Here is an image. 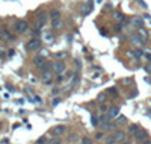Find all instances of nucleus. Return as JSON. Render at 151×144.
I'll return each mask as SVG.
<instances>
[{
	"label": "nucleus",
	"instance_id": "obj_1",
	"mask_svg": "<svg viewBox=\"0 0 151 144\" xmlns=\"http://www.w3.org/2000/svg\"><path fill=\"white\" fill-rule=\"evenodd\" d=\"M125 138H127V132H124L121 129H116V130H113L110 135H107V138H104V143H107V144L125 143Z\"/></svg>",
	"mask_w": 151,
	"mask_h": 144
},
{
	"label": "nucleus",
	"instance_id": "obj_2",
	"mask_svg": "<svg viewBox=\"0 0 151 144\" xmlns=\"http://www.w3.org/2000/svg\"><path fill=\"white\" fill-rule=\"evenodd\" d=\"M27 29H29V23L26 20H18L14 26V31L17 33H24V32H27Z\"/></svg>",
	"mask_w": 151,
	"mask_h": 144
},
{
	"label": "nucleus",
	"instance_id": "obj_3",
	"mask_svg": "<svg viewBox=\"0 0 151 144\" xmlns=\"http://www.w3.org/2000/svg\"><path fill=\"white\" fill-rule=\"evenodd\" d=\"M52 70L56 73V74H64V71L67 70V64L64 61H56L53 65H52Z\"/></svg>",
	"mask_w": 151,
	"mask_h": 144
},
{
	"label": "nucleus",
	"instance_id": "obj_4",
	"mask_svg": "<svg viewBox=\"0 0 151 144\" xmlns=\"http://www.w3.org/2000/svg\"><path fill=\"white\" fill-rule=\"evenodd\" d=\"M40 47H41V41L38 40V38H33V40H30V41L26 44V50H27V52L40 50Z\"/></svg>",
	"mask_w": 151,
	"mask_h": 144
},
{
	"label": "nucleus",
	"instance_id": "obj_5",
	"mask_svg": "<svg viewBox=\"0 0 151 144\" xmlns=\"http://www.w3.org/2000/svg\"><path fill=\"white\" fill-rule=\"evenodd\" d=\"M147 140H148V132L141 127L136 132V135H134V143H145Z\"/></svg>",
	"mask_w": 151,
	"mask_h": 144
},
{
	"label": "nucleus",
	"instance_id": "obj_6",
	"mask_svg": "<svg viewBox=\"0 0 151 144\" xmlns=\"http://www.w3.org/2000/svg\"><path fill=\"white\" fill-rule=\"evenodd\" d=\"M130 43H132V44H133L134 47H139V49L145 46V43H144V41L141 40V36L137 35V33H133V35L130 36Z\"/></svg>",
	"mask_w": 151,
	"mask_h": 144
},
{
	"label": "nucleus",
	"instance_id": "obj_7",
	"mask_svg": "<svg viewBox=\"0 0 151 144\" xmlns=\"http://www.w3.org/2000/svg\"><path fill=\"white\" fill-rule=\"evenodd\" d=\"M136 33H137V35L141 36V40H142V41H144L145 44L148 43V36H150V35H148V31H147V29L144 28V26H141V28H137Z\"/></svg>",
	"mask_w": 151,
	"mask_h": 144
},
{
	"label": "nucleus",
	"instance_id": "obj_8",
	"mask_svg": "<svg viewBox=\"0 0 151 144\" xmlns=\"http://www.w3.org/2000/svg\"><path fill=\"white\" fill-rule=\"evenodd\" d=\"M53 70H47V71H44L42 73V82L44 84H50L52 82V79H53Z\"/></svg>",
	"mask_w": 151,
	"mask_h": 144
},
{
	"label": "nucleus",
	"instance_id": "obj_9",
	"mask_svg": "<svg viewBox=\"0 0 151 144\" xmlns=\"http://www.w3.org/2000/svg\"><path fill=\"white\" fill-rule=\"evenodd\" d=\"M53 134H55L56 137L65 135V134H67V127H65V126H62V124H59V126H56V127L53 129Z\"/></svg>",
	"mask_w": 151,
	"mask_h": 144
},
{
	"label": "nucleus",
	"instance_id": "obj_10",
	"mask_svg": "<svg viewBox=\"0 0 151 144\" xmlns=\"http://www.w3.org/2000/svg\"><path fill=\"white\" fill-rule=\"evenodd\" d=\"M116 126H118V123L115 121H109V123H104V124H101V129L103 130H116Z\"/></svg>",
	"mask_w": 151,
	"mask_h": 144
},
{
	"label": "nucleus",
	"instance_id": "obj_11",
	"mask_svg": "<svg viewBox=\"0 0 151 144\" xmlns=\"http://www.w3.org/2000/svg\"><path fill=\"white\" fill-rule=\"evenodd\" d=\"M107 112H109V115L112 117V119H118V115H119V106H110Z\"/></svg>",
	"mask_w": 151,
	"mask_h": 144
},
{
	"label": "nucleus",
	"instance_id": "obj_12",
	"mask_svg": "<svg viewBox=\"0 0 151 144\" xmlns=\"http://www.w3.org/2000/svg\"><path fill=\"white\" fill-rule=\"evenodd\" d=\"M141 127H139V124H130L129 126V129H127V134L130 135V137H134L136 135V132L139 130Z\"/></svg>",
	"mask_w": 151,
	"mask_h": 144
},
{
	"label": "nucleus",
	"instance_id": "obj_13",
	"mask_svg": "<svg viewBox=\"0 0 151 144\" xmlns=\"http://www.w3.org/2000/svg\"><path fill=\"white\" fill-rule=\"evenodd\" d=\"M0 40H3V41H12V40H14V36L11 35V32H9V31H2Z\"/></svg>",
	"mask_w": 151,
	"mask_h": 144
},
{
	"label": "nucleus",
	"instance_id": "obj_14",
	"mask_svg": "<svg viewBox=\"0 0 151 144\" xmlns=\"http://www.w3.org/2000/svg\"><path fill=\"white\" fill-rule=\"evenodd\" d=\"M52 26H53V29L60 31L62 28H64V21H62L60 18H58V20H52Z\"/></svg>",
	"mask_w": 151,
	"mask_h": 144
},
{
	"label": "nucleus",
	"instance_id": "obj_15",
	"mask_svg": "<svg viewBox=\"0 0 151 144\" xmlns=\"http://www.w3.org/2000/svg\"><path fill=\"white\" fill-rule=\"evenodd\" d=\"M53 40H55V35H53L52 32H45V33L42 35V41H44V43H47V44H50Z\"/></svg>",
	"mask_w": 151,
	"mask_h": 144
},
{
	"label": "nucleus",
	"instance_id": "obj_16",
	"mask_svg": "<svg viewBox=\"0 0 151 144\" xmlns=\"http://www.w3.org/2000/svg\"><path fill=\"white\" fill-rule=\"evenodd\" d=\"M133 58H136V59H139V58H142L144 56V52L139 49V47H136L134 50H132V53H130Z\"/></svg>",
	"mask_w": 151,
	"mask_h": 144
},
{
	"label": "nucleus",
	"instance_id": "obj_17",
	"mask_svg": "<svg viewBox=\"0 0 151 144\" xmlns=\"http://www.w3.org/2000/svg\"><path fill=\"white\" fill-rule=\"evenodd\" d=\"M113 119H112V117L109 115V112H104L101 117H100V123H101V124H104V123H109V121H112Z\"/></svg>",
	"mask_w": 151,
	"mask_h": 144
},
{
	"label": "nucleus",
	"instance_id": "obj_18",
	"mask_svg": "<svg viewBox=\"0 0 151 144\" xmlns=\"http://www.w3.org/2000/svg\"><path fill=\"white\" fill-rule=\"evenodd\" d=\"M45 62V56L44 55H40V56H36L35 59H33V64L36 65V67H40V65H42Z\"/></svg>",
	"mask_w": 151,
	"mask_h": 144
},
{
	"label": "nucleus",
	"instance_id": "obj_19",
	"mask_svg": "<svg viewBox=\"0 0 151 144\" xmlns=\"http://www.w3.org/2000/svg\"><path fill=\"white\" fill-rule=\"evenodd\" d=\"M132 23H133L134 28H141V26H144V20H142L141 17H134V18L132 20Z\"/></svg>",
	"mask_w": 151,
	"mask_h": 144
},
{
	"label": "nucleus",
	"instance_id": "obj_20",
	"mask_svg": "<svg viewBox=\"0 0 151 144\" xmlns=\"http://www.w3.org/2000/svg\"><path fill=\"white\" fill-rule=\"evenodd\" d=\"M52 65H53V64H50V62H44L42 65H40L41 73H44V71H47V70H52Z\"/></svg>",
	"mask_w": 151,
	"mask_h": 144
},
{
	"label": "nucleus",
	"instance_id": "obj_21",
	"mask_svg": "<svg viewBox=\"0 0 151 144\" xmlns=\"http://www.w3.org/2000/svg\"><path fill=\"white\" fill-rule=\"evenodd\" d=\"M50 18H52V20H58V18H60V11L53 9L52 12H50Z\"/></svg>",
	"mask_w": 151,
	"mask_h": 144
},
{
	"label": "nucleus",
	"instance_id": "obj_22",
	"mask_svg": "<svg viewBox=\"0 0 151 144\" xmlns=\"http://www.w3.org/2000/svg\"><path fill=\"white\" fill-rule=\"evenodd\" d=\"M92 6H94V5H92V2L88 3V5L83 8V15H88V14H89V12L92 11Z\"/></svg>",
	"mask_w": 151,
	"mask_h": 144
},
{
	"label": "nucleus",
	"instance_id": "obj_23",
	"mask_svg": "<svg viewBox=\"0 0 151 144\" xmlns=\"http://www.w3.org/2000/svg\"><path fill=\"white\" fill-rule=\"evenodd\" d=\"M42 28H44V21H41V20L36 18V21H35V29H40V31H41Z\"/></svg>",
	"mask_w": 151,
	"mask_h": 144
},
{
	"label": "nucleus",
	"instance_id": "obj_24",
	"mask_svg": "<svg viewBox=\"0 0 151 144\" xmlns=\"http://www.w3.org/2000/svg\"><path fill=\"white\" fill-rule=\"evenodd\" d=\"M113 18L118 20V21H122L124 20V15L121 14V12H115V14H113Z\"/></svg>",
	"mask_w": 151,
	"mask_h": 144
},
{
	"label": "nucleus",
	"instance_id": "obj_25",
	"mask_svg": "<svg viewBox=\"0 0 151 144\" xmlns=\"http://www.w3.org/2000/svg\"><path fill=\"white\" fill-rule=\"evenodd\" d=\"M104 137H106L104 132H97V134H95V140H97V141H101Z\"/></svg>",
	"mask_w": 151,
	"mask_h": 144
},
{
	"label": "nucleus",
	"instance_id": "obj_26",
	"mask_svg": "<svg viewBox=\"0 0 151 144\" xmlns=\"http://www.w3.org/2000/svg\"><path fill=\"white\" fill-rule=\"evenodd\" d=\"M98 121H100V119H97L95 115H91V123H92V126H98Z\"/></svg>",
	"mask_w": 151,
	"mask_h": 144
},
{
	"label": "nucleus",
	"instance_id": "obj_27",
	"mask_svg": "<svg viewBox=\"0 0 151 144\" xmlns=\"http://www.w3.org/2000/svg\"><path fill=\"white\" fill-rule=\"evenodd\" d=\"M107 93H109V94H112V96H116V94H118V89L112 87V88H109V89H107Z\"/></svg>",
	"mask_w": 151,
	"mask_h": 144
},
{
	"label": "nucleus",
	"instance_id": "obj_28",
	"mask_svg": "<svg viewBox=\"0 0 151 144\" xmlns=\"http://www.w3.org/2000/svg\"><path fill=\"white\" fill-rule=\"evenodd\" d=\"M107 111H109V108L106 106V105H101V106L98 108V112H103V114H104V112H107Z\"/></svg>",
	"mask_w": 151,
	"mask_h": 144
},
{
	"label": "nucleus",
	"instance_id": "obj_29",
	"mask_svg": "<svg viewBox=\"0 0 151 144\" xmlns=\"http://www.w3.org/2000/svg\"><path fill=\"white\" fill-rule=\"evenodd\" d=\"M38 20H41V21H47V14H44V12H42V14H40V15H38Z\"/></svg>",
	"mask_w": 151,
	"mask_h": 144
},
{
	"label": "nucleus",
	"instance_id": "obj_30",
	"mask_svg": "<svg viewBox=\"0 0 151 144\" xmlns=\"http://www.w3.org/2000/svg\"><path fill=\"white\" fill-rule=\"evenodd\" d=\"M80 141H82L83 144H91V143H94V140H92V138H82Z\"/></svg>",
	"mask_w": 151,
	"mask_h": 144
},
{
	"label": "nucleus",
	"instance_id": "obj_31",
	"mask_svg": "<svg viewBox=\"0 0 151 144\" xmlns=\"http://www.w3.org/2000/svg\"><path fill=\"white\" fill-rule=\"evenodd\" d=\"M98 102H100V103H104V102H106V94H100V96H98Z\"/></svg>",
	"mask_w": 151,
	"mask_h": 144
},
{
	"label": "nucleus",
	"instance_id": "obj_32",
	"mask_svg": "<svg viewBox=\"0 0 151 144\" xmlns=\"http://www.w3.org/2000/svg\"><path fill=\"white\" fill-rule=\"evenodd\" d=\"M56 56H58V58H59V59H64V58H65V56H67V52H60V53H58V55H56Z\"/></svg>",
	"mask_w": 151,
	"mask_h": 144
},
{
	"label": "nucleus",
	"instance_id": "obj_33",
	"mask_svg": "<svg viewBox=\"0 0 151 144\" xmlns=\"http://www.w3.org/2000/svg\"><path fill=\"white\" fill-rule=\"evenodd\" d=\"M145 71H147V73H151V61H150L148 64H145Z\"/></svg>",
	"mask_w": 151,
	"mask_h": 144
},
{
	"label": "nucleus",
	"instance_id": "obj_34",
	"mask_svg": "<svg viewBox=\"0 0 151 144\" xmlns=\"http://www.w3.org/2000/svg\"><path fill=\"white\" fill-rule=\"evenodd\" d=\"M125 121H127V119H125V117H119V115H118L116 123H125Z\"/></svg>",
	"mask_w": 151,
	"mask_h": 144
},
{
	"label": "nucleus",
	"instance_id": "obj_35",
	"mask_svg": "<svg viewBox=\"0 0 151 144\" xmlns=\"http://www.w3.org/2000/svg\"><path fill=\"white\" fill-rule=\"evenodd\" d=\"M59 102H60V99H59V97H55V99H53V102H52V105H53V106H56V105H58Z\"/></svg>",
	"mask_w": 151,
	"mask_h": 144
},
{
	"label": "nucleus",
	"instance_id": "obj_36",
	"mask_svg": "<svg viewBox=\"0 0 151 144\" xmlns=\"http://www.w3.org/2000/svg\"><path fill=\"white\" fill-rule=\"evenodd\" d=\"M52 94H53V96H58V94H59V88H53V89H52Z\"/></svg>",
	"mask_w": 151,
	"mask_h": 144
},
{
	"label": "nucleus",
	"instance_id": "obj_37",
	"mask_svg": "<svg viewBox=\"0 0 151 144\" xmlns=\"http://www.w3.org/2000/svg\"><path fill=\"white\" fill-rule=\"evenodd\" d=\"M62 81H64V76H62V74H58V77H56V82H62Z\"/></svg>",
	"mask_w": 151,
	"mask_h": 144
},
{
	"label": "nucleus",
	"instance_id": "obj_38",
	"mask_svg": "<svg viewBox=\"0 0 151 144\" xmlns=\"http://www.w3.org/2000/svg\"><path fill=\"white\" fill-rule=\"evenodd\" d=\"M68 141H71V143H74V141H77V135H71V138H70Z\"/></svg>",
	"mask_w": 151,
	"mask_h": 144
},
{
	"label": "nucleus",
	"instance_id": "obj_39",
	"mask_svg": "<svg viewBox=\"0 0 151 144\" xmlns=\"http://www.w3.org/2000/svg\"><path fill=\"white\" fill-rule=\"evenodd\" d=\"M38 143H47V138H45V137H42V138L38 140Z\"/></svg>",
	"mask_w": 151,
	"mask_h": 144
},
{
	"label": "nucleus",
	"instance_id": "obj_40",
	"mask_svg": "<svg viewBox=\"0 0 151 144\" xmlns=\"http://www.w3.org/2000/svg\"><path fill=\"white\" fill-rule=\"evenodd\" d=\"M121 28H122V26L118 24V26H115V31H116V32H121Z\"/></svg>",
	"mask_w": 151,
	"mask_h": 144
},
{
	"label": "nucleus",
	"instance_id": "obj_41",
	"mask_svg": "<svg viewBox=\"0 0 151 144\" xmlns=\"http://www.w3.org/2000/svg\"><path fill=\"white\" fill-rule=\"evenodd\" d=\"M41 55H44V56H47V55H48V52H47V50H45V49H44V50H42V52H41Z\"/></svg>",
	"mask_w": 151,
	"mask_h": 144
},
{
	"label": "nucleus",
	"instance_id": "obj_42",
	"mask_svg": "<svg viewBox=\"0 0 151 144\" xmlns=\"http://www.w3.org/2000/svg\"><path fill=\"white\" fill-rule=\"evenodd\" d=\"M50 143H60V140H59V138H55V140H52Z\"/></svg>",
	"mask_w": 151,
	"mask_h": 144
},
{
	"label": "nucleus",
	"instance_id": "obj_43",
	"mask_svg": "<svg viewBox=\"0 0 151 144\" xmlns=\"http://www.w3.org/2000/svg\"><path fill=\"white\" fill-rule=\"evenodd\" d=\"M0 35H2V31H0Z\"/></svg>",
	"mask_w": 151,
	"mask_h": 144
}]
</instances>
